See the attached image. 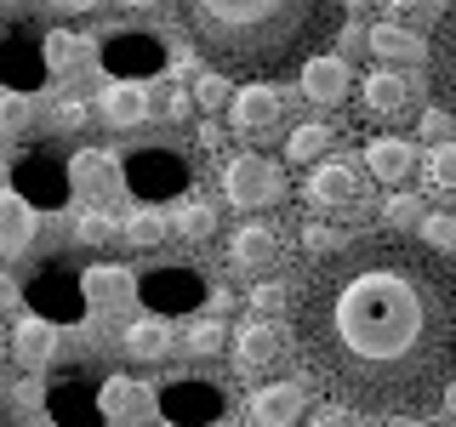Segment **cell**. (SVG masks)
<instances>
[{"label": "cell", "mask_w": 456, "mask_h": 427, "mask_svg": "<svg viewBox=\"0 0 456 427\" xmlns=\"http://www.w3.org/2000/svg\"><path fill=\"white\" fill-rule=\"evenodd\" d=\"M342 246H348V234L331 228V222H308L303 228V251H314V262H320V256H331V251H342Z\"/></svg>", "instance_id": "cell-35"}, {"label": "cell", "mask_w": 456, "mask_h": 427, "mask_svg": "<svg viewBox=\"0 0 456 427\" xmlns=\"http://www.w3.org/2000/svg\"><path fill=\"white\" fill-rule=\"evenodd\" d=\"M223 410V399H217V388H211V382H171L166 388V416L171 422H211Z\"/></svg>", "instance_id": "cell-24"}, {"label": "cell", "mask_w": 456, "mask_h": 427, "mask_svg": "<svg viewBox=\"0 0 456 427\" xmlns=\"http://www.w3.org/2000/svg\"><path fill=\"white\" fill-rule=\"evenodd\" d=\"M360 103L370 120H405L411 114V80L399 75V68H365V80H360Z\"/></svg>", "instance_id": "cell-16"}, {"label": "cell", "mask_w": 456, "mask_h": 427, "mask_svg": "<svg viewBox=\"0 0 456 427\" xmlns=\"http://www.w3.org/2000/svg\"><path fill=\"white\" fill-rule=\"evenodd\" d=\"M422 182H428V194H445V199H456V137L422 154Z\"/></svg>", "instance_id": "cell-29"}, {"label": "cell", "mask_w": 456, "mask_h": 427, "mask_svg": "<svg viewBox=\"0 0 456 427\" xmlns=\"http://www.w3.org/2000/svg\"><path fill=\"white\" fill-rule=\"evenodd\" d=\"M280 353H285V331L274 319H246L240 331H228V359H234V370H246V376L268 370Z\"/></svg>", "instance_id": "cell-12"}, {"label": "cell", "mask_w": 456, "mask_h": 427, "mask_svg": "<svg viewBox=\"0 0 456 427\" xmlns=\"http://www.w3.org/2000/svg\"><path fill=\"white\" fill-rule=\"evenodd\" d=\"M308 205L320 211V217H360V211L370 205V189H365V171L354 160H320L308 171L303 182Z\"/></svg>", "instance_id": "cell-4"}, {"label": "cell", "mask_w": 456, "mask_h": 427, "mask_svg": "<svg viewBox=\"0 0 456 427\" xmlns=\"http://www.w3.org/2000/svg\"><path fill=\"white\" fill-rule=\"evenodd\" d=\"M211 75H285L325 57L348 6L337 0H183L171 6Z\"/></svg>", "instance_id": "cell-2"}, {"label": "cell", "mask_w": 456, "mask_h": 427, "mask_svg": "<svg viewBox=\"0 0 456 427\" xmlns=\"http://www.w3.org/2000/svg\"><path fill=\"white\" fill-rule=\"evenodd\" d=\"M0 427H28V416L12 405V399H0Z\"/></svg>", "instance_id": "cell-46"}, {"label": "cell", "mask_w": 456, "mask_h": 427, "mask_svg": "<svg viewBox=\"0 0 456 427\" xmlns=\"http://www.w3.org/2000/svg\"><path fill=\"white\" fill-rule=\"evenodd\" d=\"M251 422L256 427H297V422H308V382L285 376V382L256 388L251 393Z\"/></svg>", "instance_id": "cell-11"}, {"label": "cell", "mask_w": 456, "mask_h": 427, "mask_svg": "<svg viewBox=\"0 0 456 427\" xmlns=\"http://www.w3.org/2000/svg\"><path fill=\"white\" fill-rule=\"evenodd\" d=\"M80 52H86V46H80L75 35H52V40H46V68H57V75H69V68L80 63Z\"/></svg>", "instance_id": "cell-39"}, {"label": "cell", "mask_w": 456, "mask_h": 427, "mask_svg": "<svg viewBox=\"0 0 456 427\" xmlns=\"http://www.w3.org/2000/svg\"><path fill=\"white\" fill-rule=\"evenodd\" d=\"M166 120H194V92H189V85H171V97H166Z\"/></svg>", "instance_id": "cell-44"}, {"label": "cell", "mask_w": 456, "mask_h": 427, "mask_svg": "<svg viewBox=\"0 0 456 427\" xmlns=\"http://www.w3.org/2000/svg\"><path fill=\"white\" fill-rule=\"evenodd\" d=\"M280 262V234L268 222H240L234 234H228V268L234 274H268V268Z\"/></svg>", "instance_id": "cell-15"}, {"label": "cell", "mask_w": 456, "mask_h": 427, "mask_svg": "<svg viewBox=\"0 0 456 427\" xmlns=\"http://www.w3.org/2000/svg\"><path fill=\"white\" fill-rule=\"evenodd\" d=\"M360 160H365V177H377L382 189H399V182H405L411 171L422 165V160H417V149H411L405 137H388V132H382V137H370Z\"/></svg>", "instance_id": "cell-18"}, {"label": "cell", "mask_w": 456, "mask_h": 427, "mask_svg": "<svg viewBox=\"0 0 456 427\" xmlns=\"http://www.w3.org/2000/svg\"><path fill=\"white\" fill-rule=\"evenodd\" d=\"M46 160H52V149H28L18 160V171H12V189H18L35 211L75 194V189H69V160H57V165H46Z\"/></svg>", "instance_id": "cell-8"}, {"label": "cell", "mask_w": 456, "mask_h": 427, "mask_svg": "<svg viewBox=\"0 0 456 427\" xmlns=\"http://www.w3.org/2000/svg\"><path fill=\"white\" fill-rule=\"evenodd\" d=\"M439 405H445V410H456V388H445V399H439Z\"/></svg>", "instance_id": "cell-47"}, {"label": "cell", "mask_w": 456, "mask_h": 427, "mask_svg": "<svg viewBox=\"0 0 456 427\" xmlns=\"http://www.w3.org/2000/svg\"><path fill=\"white\" fill-rule=\"evenodd\" d=\"M303 427H360V422H354L348 405H320V410H308Z\"/></svg>", "instance_id": "cell-41"}, {"label": "cell", "mask_w": 456, "mask_h": 427, "mask_svg": "<svg viewBox=\"0 0 456 427\" xmlns=\"http://www.w3.org/2000/svg\"><path fill=\"white\" fill-rule=\"evenodd\" d=\"M354 92V75H348V63H342V57H314V63L303 68V97L308 103H320V109H337L342 97Z\"/></svg>", "instance_id": "cell-22"}, {"label": "cell", "mask_w": 456, "mask_h": 427, "mask_svg": "<svg viewBox=\"0 0 456 427\" xmlns=\"http://www.w3.org/2000/svg\"><path fill=\"white\" fill-rule=\"evenodd\" d=\"M331 154V125H297L291 142H285V160H314L320 165Z\"/></svg>", "instance_id": "cell-30"}, {"label": "cell", "mask_w": 456, "mask_h": 427, "mask_svg": "<svg viewBox=\"0 0 456 427\" xmlns=\"http://www.w3.org/2000/svg\"><path fill=\"white\" fill-rule=\"evenodd\" d=\"M35 234H40V211L6 182V189H0V251H6V256H23L28 246H35Z\"/></svg>", "instance_id": "cell-20"}, {"label": "cell", "mask_w": 456, "mask_h": 427, "mask_svg": "<svg viewBox=\"0 0 456 427\" xmlns=\"http://www.w3.org/2000/svg\"><path fill=\"white\" fill-rule=\"evenodd\" d=\"M223 199L240 211H263V205H280L285 199V171L256 149H234L223 160Z\"/></svg>", "instance_id": "cell-3"}, {"label": "cell", "mask_w": 456, "mask_h": 427, "mask_svg": "<svg viewBox=\"0 0 456 427\" xmlns=\"http://www.w3.org/2000/svg\"><path fill=\"white\" fill-rule=\"evenodd\" d=\"M417 239H422L428 251L451 256V251H456V217H451V211H434V217H422V222H417Z\"/></svg>", "instance_id": "cell-32"}, {"label": "cell", "mask_w": 456, "mask_h": 427, "mask_svg": "<svg viewBox=\"0 0 456 427\" xmlns=\"http://www.w3.org/2000/svg\"><path fill=\"white\" fill-rule=\"evenodd\" d=\"M428 85H434V109H445L451 125H456V6L434 12V35H428Z\"/></svg>", "instance_id": "cell-6"}, {"label": "cell", "mask_w": 456, "mask_h": 427, "mask_svg": "<svg viewBox=\"0 0 456 427\" xmlns=\"http://www.w3.org/2000/svg\"><path fill=\"white\" fill-rule=\"evenodd\" d=\"M18 302H23V285L12 279V274H0V313H6V308H18Z\"/></svg>", "instance_id": "cell-45"}, {"label": "cell", "mask_w": 456, "mask_h": 427, "mask_svg": "<svg viewBox=\"0 0 456 427\" xmlns=\"http://www.w3.org/2000/svg\"><path fill=\"white\" fill-rule=\"evenodd\" d=\"M171 228H177L189 246H200V239L217 234V205H206L200 194H183V199H177V211H171Z\"/></svg>", "instance_id": "cell-27"}, {"label": "cell", "mask_w": 456, "mask_h": 427, "mask_svg": "<svg viewBox=\"0 0 456 427\" xmlns=\"http://www.w3.org/2000/svg\"><path fill=\"white\" fill-rule=\"evenodd\" d=\"M23 302H35L40 308V319H80V308H86V296H80V279H69L63 268H46L35 285L23 291Z\"/></svg>", "instance_id": "cell-19"}, {"label": "cell", "mask_w": 456, "mask_h": 427, "mask_svg": "<svg viewBox=\"0 0 456 427\" xmlns=\"http://www.w3.org/2000/svg\"><path fill=\"white\" fill-rule=\"evenodd\" d=\"M149 114H154V97H149V85H137V80H114L109 92L97 97V120H103L109 132H132Z\"/></svg>", "instance_id": "cell-17"}, {"label": "cell", "mask_w": 456, "mask_h": 427, "mask_svg": "<svg viewBox=\"0 0 456 427\" xmlns=\"http://www.w3.org/2000/svg\"><path fill=\"white\" fill-rule=\"evenodd\" d=\"M86 120H92V103H86V97H57L52 103V132H80Z\"/></svg>", "instance_id": "cell-36"}, {"label": "cell", "mask_w": 456, "mask_h": 427, "mask_svg": "<svg viewBox=\"0 0 456 427\" xmlns=\"http://www.w3.org/2000/svg\"><path fill=\"white\" fill-rule=\"evenodd\" d=\"M183 348H189V353H194V359H217V353L228 348V331H223V325H217V319H200V325H194V331H189V336H183Z\"/></svg>", "instance_id": "cell-33"}, {"label": "cell", "mask_w": 456, "mask_h": 427, "mask_svg": "<svg viewBox=\"0 0 456 427\" xmlns=\"http://www.w3.org/2000/svg\"><path fill=\"white\" fill-rule=\"evenodd\" d=\"M171 348H177V336H171V319H160V313H142V319L126 325V359L160 365L171 359Z\"/></svg>", "instance_id": "cell-23"}, {"label": "cell", "mask_w": 456, "mask_h": 427, "mask_svg": "<svg viewBox=\"0 0 456 427\" xmlns=\"http://www.w3.org/2000/svg\"><path fill=\"white\" fill-rule=\"evenodd\" d=\"M69 189L80 199H92V211H103L109 199L126 189V171L103 149H80V154H69Z\"/></svg>", "instance_id": "cell-7"}, {"label": "cell", "mask_w": 456, "mask_h": 427, "mask_svg": "<svg viewBox=\"0 0 456 427\" xmlns=\"http://www.w3.org/2000/svg\"><path fill=\"white\" fill-rule=\"evenodd\" d=\"M370 52L388 57V63H417V57H428V46L411 35V28H399V23H377V28H370Z\"/></svg>", "instance_id": "cell-28"}, {"label": "cell", "mask_w": 456, "mask_h": 427, "mask_svg": "<svg viewBox=\"0 0 456 427\" xmlns=\"http://www.w3.org/2000/svg\"><path fill=\"white\" fill-rule=\"evenodd\" d=\"M142 302H149V313H183V308H194L200 296H206V279L194 274V268H154L149 285H142Z\"/></svg>", "instance_id": "cell-14"}, {"label": "cell", "mask_w": 456, "mask_h": 427, "mask_svg": "<svg viewBox=\"0 0 456 427\" xmlns=\"http://www.w3.org/2000/svg\"><path fill=\"white\" fill-rule=\"evenodd\" d=\"M0 125H6V132H23L28 125V103L18 92H6V103H0Z\"/></svg>", "instance_id": "cell-43"}, {"label": "cell", "mask_w": 456, "mask_h": 427, "mask_svg": "<svg viewBox=\"0 0 456 427\" xmlns=\"http://www.w3.org/2000/svg\"><path fill=\"white\" fill-rule=\"evenodd\" d=\"M114 234H120V228H114L109 211H80V222H75V239H80V246H109Z\"/></svg>", "instance_id": "cell-34"}, {"label": "cell", "mask_w": 456, "mask_h": 427, "mask_svg": "<svg viewBox=\"0 0 456 427\" xmlns=\"http://www.w3.org/2000/svg\"><path fill=\"white\" fill-rule=\"evenodd\" d=\"M422 137H434V149L451 142V114L445 109H422Z\"/></svg>", "instance_id": "cell-42"}, {"label": "cell", "mask_w": 456, "mask_h": 427, "mask_svg": "<svg viewBox=\"0 0 456 427\" xmlns=\"http://www.w3.org/2000/svg\"><path fill=\"white\" fill-rule=\"evenodd\" d=\"M228 97H234L228 75H211V68H206V75L194 80V103H200V109H228Z\"/></svg>", "instance_id": "cell-38"}, {"label": "cell", "mask_w": 456, "mask_h": 427, "mask_svg": "<svg viewBox=\"0 0 456 427\" xmlns=\"http://www.w3.org/2000/svg\"><path fill=\"white\" fill-rule=\"evenodd\" d=\"M6 348H12V359H18V365L40 370V365H46L52 353H57V331H52V325L35 313V319H18V331H12Z\"/></svg>", "instance_id": "cell-25"}, {"label": "cell", "mask_w": 456, "mask_h": 427, "mask_svg": "<svg viewBox=\"0 0 456 427\" xmlns=\"http://www.w3.org/2000/svg\"><path fill=\"white\" fill-rule=\"evenodd\" d=\"M120 171H126V189L137 199H166V194L189 189V160L177 149H132L120 160Z\"/></svg>", "instance_id": "cell-5"}, {"label": "cell", "mask_w": 456, "mask_h": 427, "mask_svg": "<svg viewBox=\"0 0 456 427\" xmlns=\"http://www.w3.org/2000/svg\"><path fill=\"white\" fill-rule=\"evenodd\" d=\"M149 410V388H137L132 376H103L97 382V416L109 427H132Z\"/></svg>", "instance_id": "cell-21"}, {"label": "cell", "mask_w": 456, "mask_h": 427, "mask_svg": "<svg viewBox=\"0 0 456 427\" xmlns=\"http://www.w3.org/2000/svg\"><path fill=\"white\" fill-rule=\"evenodd\" d=\"M40 75H46V52H35L28 40H6V46H0V80H6L18 97H23Z\"/></svg>", "instance_id": "cell-26"}, {"label": "cell", "mask_w": 456, "mask_h": 427, "mask_svg": "<svg viewBox=\"0 0 456 427\" xmlns=\"http://www.w3.org/2000/svg\"><path fill=\"white\" fill-rule=\"evenodd\" d=\"M0 359H6V336H0Z\"/></svg>", "instance_id": "cell-48"}, {"label": "cell", "mask_w": 456, "mask_h": 427, "mask_svg": "<svg viewBox=\"0 0 456 427\" xmlns=\"http://www.w3.org/2000/svg\"><path fill=\"white\" fill-rule=\"evenodd\" d=\"M280 92L268 80H251V85H240L234 97H228V125H234L240 137H274L280 132Z\"/></svg>", "instance_id": "cell-9"}, {"label": "cell", "mask_w": 456, "mask_h": 427, "mask_svg": "<svg viewBox=\"0 0 456 427\" xmlns=\"http://www.w3.org/2000/svg\"><path fill=\"white\" fill-rule=\"evenodd\" d=\"M297 348L348 410H434L456 388V256L388 228L348 239L297 291Z\"/></svg>", "instance_id": "cell-1"}, {"label": "cell", "mask_w": 456, "mask_h": 427, "mask_svg": "<svg viewBox=\"0 0 456 427\" xmlns=\"http://www.w3.org/2000/svg\"><path fill=\"white\" fill-rule=\"evenodd\" d=\"M103 68L114 80H137L142 85V75L166 68V46L154 35H142V28H126V35H114L103 46Z\"/></svg>", "instance_id": "cell-10"}, {"label": "cell", "mask_w": 456, "mask_h": 427, "mask_svg": "<svg viewBox=\"0 0 456 427\" xmlns=\"http://www.w3.org/2000/svg\"><path fill=\"white\" fill-rule=\"evenodd\" d=\"M120 234L132 239L137 251H154V246H160V239H166V217H160V211H154V205H137L132 217H126V228H120Z\"/></svg>", "instance_id": "cell-31"}, {"label": "cell", "mask_w": 456, "mask_h": 427, "mask_svg": "<svg viewBox=\"0 0 456 427\" xmlns=\"http://www.w3.org/2000/svg\"><path fill=\"white\" fill-rule=\"evenodd\" d=\"M445 427H456V422H445Z\"/></svg>", "instance_id": "cell-49"}, {"label": "cell", "mask_w": 456, "mask_h": 427, "mask_svg": "<svg viewBox=\"0 0 456 427\" xmlns=\"http://www.w3.org/2000/svg\"><path fill=\"white\" fill-rule=\"evenodd\" d=\"M137 274L126 262H97V268H86V279H80V296H86V308H97V313H120V308H132L137 302Z\"/></svg>", "instance_id": "cell-13"}, {"label": "cell", "mask_w": 456, "mask_h": 427, "mask_svg": "<svg viewBox=\"0 0 456 427\" xmlns=\"http://www.w3.org/2000/svg\"><path fill=\"white\" fill-rule=\"evenodd\" d=\"M285 302H291V308H297V296H291V285H280V279H263V285H256V291H251V308H256V313H280Z\"/></svg>", "instance_id": "cell-40"}, {"label": "cell", "mask_w": 456, "mask_h": 427, "mask_svg": "<svg viewBox=\"0 0 456 427\" xmlns=\"http://www.w3.org/2000/svg\"><path fill=\"white\" fill-rule=\"evenodd\" d=\"M382 217H388V234H399L405 222H422V199L417 194H388L382 199Z\"/></svg>", "instance_id": "cell-37"}]
</instances>
